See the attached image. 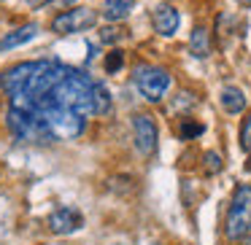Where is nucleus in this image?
<instances>
[{"mask_svg":"<svg viewBox=\"0 0 251 245\" xmlns=\"http://www.w3.org/2000/svg\"><path fill=\"white\" fill-rule=\"evenodd\" d=\"M92 87H95V81L89 78L87 70L68 67V73L49 92V97L54 100V103L65 105V108H73L81 116H87V113H92Z\"/></svg>","mask_w":251,"mask_h":245,"instance_id":"nucleus-1","label":"nucleus"},{"mask_svg":"<svg viewBox=\"0 0 251 245\" xmlns=\"http://www.w3.org/2000/svg\"><path fill=\"white\" fill-rule=\"evenodd\" d=\"M6 127L19 143H35V146H44V143H54V132L49 130L46 119L41 113H33V111L25 108H8L6 113Z\"/></svg>","mask_w":251,"mask_h":245,"instance_id":"nucleus-2","label":"nucleus"},{"mask_svg":"<svg viewBox=\"0 0 251 245\" xmlns=\"http://www.w3.org/2000/svg\"><path fill=\"white\" fill-rule=\"evenodd\" d=\"M249 232H251V186L240 183L235 186L227 216H224V237L238 243V240L249 237Z\"/></svg>","mask_w":251,"mask_h":245,"instance_id":"nucleus-3","label":"nucleus"},{"mask_svg":"<svg viewBox=\"0 0 251 245\" xmlns=\"http://www.w3.org/2000/svg\"><path fill=\"white\" fill-rule=\"evenodd\" d=\"M132 81H135L138 92L143 94V100L149 103H162L165 92L170 89V73L159 65H135L132 70Z\"/></svg>","mask_w":251,"mask_h":245,"instance_id":"nucleus-4","label":"nucleus"},{"mask_svg":"<svg viewBox=\"0 0 251 245\" xmlns=\"http://www.w3.org/2000/svg\"><path fill=\"white\" fill-rule=\"evenodd\" d=\"M95 22H98V11L95 8H68V11L57 14L54 19H51V33L57 35H76V33H84V30L95 27Z\"/></svg>","mask_w":251,"mask_h":245,"instance_id":"nucleus-5","label":"nucleus"},{"mask_svg":"<svg viewBox=\"0 0 251 245\" xmlns=\"http://www.w3.org/2000/svg\"><path fill=\"white\" fill-rule=\"evenodd\" d=\"M38 65H41V60H35V62H19V65L3 70V73H0V89H3L8 97H11V94L25 92V89L30 87V81H33Z\"/></svg>","mask_w":251,"mask_h":245,"instance_id":"nucleus-6","label":"nucleus"},{"mask_svg":"<svg viewBox=\"0 0 251 245\" xmlns=\"http://www.w3.org/2000/svg\"><path fill=\"white\" fill-rule=\"evenodd\" d=\"M132 137H135V148L143 156H151L157 151V124L149 113H135L132 116Z\"/></svg>","mask_w":251,"mask_h":245,"instance_id":"nucleus-7","label":"nucleus"},{"mask_svg":"<svg viewBox=\"0 0 251 245\" xmlns=\"http://www.w3.org/2000/svg\"><path fill=\"white\" fill-rule=\"evenodd\" d=\"M46 226H49L51 234H60V237H62V234H73V232H78V229L84 226V216H81L78 207L62 205V207H57V210L49 213Z\"/></svg>","mask_w":251,"mask_h":245,"instance_id":"nucleus-8","label":"nucleus"},{"mask_svg":"<svg viewBox=\"0 0 251 245\" xmlns=\"http://www.w3.org/2000/svg\"><path fill=\"white\" fill-rule=\"evenodd\" d=\"M151 22H154V30H157L159 35L170 38V35H176V30H178V24H181V14H178V8L170 6V3H159L151 14Z\"/></svg>","mask_w":251,"mask_h":245,"instance_id":"nucleus-9","label":"nucleus"},{"mask_svg":"<svg viewBox=\"0 0 251 245\" xmlns=\"http://www.w3.org/2000/svg\"><path fill=\"white\" fill-rule=\"evenodd\" d=\"M38 24L30 22V24H22V27L11 30V33L0 35V51H11V49H19V46H25L27 41H33L35 35H38Z\"/></svg>","mask_w":251,"mask_h":245,"instance_id":"nucleus-10","label":"nucleus"},{"mask_svg":"<svg viewBox=\"0 0 251 245\" xmlns=\"http://www.w3.org/2000/svg\"><path fill=\"white\" fill-rule=\"evenodd\" d=\"M219 103H222V108L227 111V113L238 116V113H243V111H246L249 97H246V92H243V89H238V87H224L222 94H219Z\"/></svg>","mask_w":251,"mask_h":245,"instance_id":"nucleus-11","label":"nucleus"},{"mask_svg":"<svg viewBox=\"0 0 251 245\" xmlns=\"http://www.w3.org/2000/svg\"><path fill=\"white\" fill-rule=\"evenodd\" d=\"M189 54L197 60H205L211 57V33L205 27H195L189 35Z\"/></svg>","mask_w":251,"mask_h":245,"instance_id":"nucleus-12","label":"nucleus"},{"mask_svg":"<svg viewBox=\"0 0 251 245\" xmlns=\"http://www.w3.org/2000/svg\"><path fill=\"white\" fill-rule=\"evenodd\" d=\"M111 105H114V100H111L108 87H105L103 81H95V87H92V116H108Z\"/></svg>","mask_w":251,"mask_h":245,"instance_id":"nucleus-13","label":"nucleus"},{"mask_svg":"<svg viewBox=\"0 0 251 245\" xmlns=\"http://www.w3.org/2000/svg\"><path fill=\"white\" fill-rule=\"evenodd\" d=\"M135 8V0H103V17L108 22H122L130 17V11Z\"/></svg>","mask_w":251,"mask_h":245,"instance_id":"nucleus-14","label":"nucleus"},{"mask_svg":"<svg viewBox=\"0 0 251 245\" xmlns=\"http://www.w3.org/2000/svg\"><path fill=\"white\" fill-rule=\"evenodd\" d=\"M202 132H205V124H200V121H192V119H184L178 127V135L181 140H195V137H200Z\"/></svg>","mask_w":251,"mask_h":245,"instance_id":"nucleus-15","label":"nucleus"},{"mask_svg":"<svg viewBox=\"0 0 251 245\" xmlns=\"http://www.w3.org/2000/svg\"><path fill=\"white\" fill-rule=\"evenodd\" d=\"M122 65H125V54H122L119 49H111L108 54H105V70H108V73H119Z\"/></svg>","mask_w":251,"mask_h":245,"instance_id":"nucleus-16","label":"nucleus"},{"mask_svg":"<svg viewBox=\"0 0 251 245\" xmlns=\"http://www.w3.org/2000/svg\"><path fill=\"white\" fill-rule=\"evenodd\" d=\"M202 162H205V173H208V175H216V173H222V167H224L222 156H219L216 151H205V156H202Z\"/></svg>","mask_w":251,"mask_h":245,"instance_id":"nucleus-17","label":"nucleus"},{"mask_svg":"<svg viewBox=\"0 0 251 245\" xmlns=\"http://www.w3.org/2000/svg\"><path fill=\"white\" fill-rule=\"evenodd\" d=\"M240 148H243V154H251V113L240 124Z\"/></svg>","mask_w":251,"mask_h":245,"instance_id":"nucleus-18","label":"nucleus"},{"mask_svg":"<svg viewBox=\"0 0 251 245\" xmlns=\"http://www.w3.org/2000/svg\"><path fill=\"white\" fill-rule=\"evenodd\" d=\"M122 38H125V30L122 27H103L100 30V41L103 44H119Z\"/></svg>","mask_w":251,"mask_h":245,"instance_id":"nucleus-19","label":"nucleus"},{"mask_svg":"<svg viewBox=\"0 0 251 245\" xmlns=\"http://www.w3.org/2000/svg\"><path fill=\"white\" fill-rule=\"evenodd\" d=\"M30 6H46V3H51V0H27Z\"/></svg>","mask_w":251,"mask_h":245,"instance_id":"nucleus-20","label":"nucleus"},{"mask_svg":"<svg viewBox=\"0 0 251 245\" xmlns=\"http://www.w3.org/2000/svg\"><path fill=\"white\" fill-rule=\"evenodd\" d=\"M240 6H251V0H238Z\"/></svg>","mask_w":251,"mask_h":245,"instance_id":"nucleus-21","label":"nucleus"},{"mask_svg":"<svg viewBox=\"0 0 251 245\" xmlns=\"http://www.w3.org/2000/svg\"><path fill=\"white\" fill-rule=\"evenodd\" d=\"M240 245H251V237H243V243H240Z\"/></svg>","mask_w":251,"mask_h":245,"instance_id":"nucleus-22","label":"nucleus"},{"mask_svg":"<svg viewBox=\"0 0 251 245\" xmlns=\"http://www.w3.org/2000/svg\"><path fill=\"white\" fill-rule=\"evenodd\" d=\"M51 3H71V0H51Z\"/></svg>","mask_w":251,"mask_h":245,"instance_id":"nucleus-23","label":"nucleus"}]
</instances>
